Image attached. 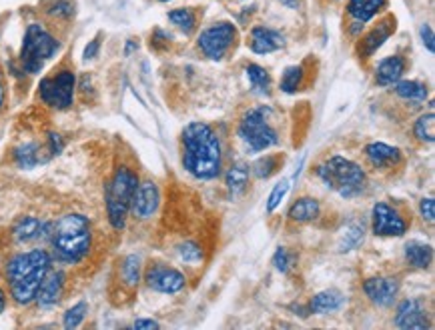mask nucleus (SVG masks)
Returning a JSON list of instances; mask_svg holds the SVG:
<instances>
[{
  "mask_svg": "<svg viewBox=\"0 0 435 330\" xmlns=\"http://www.w3.org/2000/svg\"><path fill=\"white\" fill-rule=\"evenodd\" d=\"M221 142L205 123H191L183 130V164L201 180H213L221 173Z\"/></svg>",
  "mask_w": 435,
  "mask_h": 330,
  "instance_id": "1",
  "label": "nucleus"
},
{
  "mask_svg": "<svg viewBox=\"0 0 435 330\" xmlns=\"http://www.w3.org/2000/svg\"><path fill=\"white\" fill-rule=\"evenodd\" d=\"M50 270V256L47 251L20 252L13 256L6 265V276L10 283L13 299L18 304H31L36 297V290Z\"/></svg>",
  "mask_w": 435,
  "mask_h": 330,
  "instance_id": "2",
  "label": "nucleus"
},
{
  "mask_svg": "<svg viewBox=\"0 0 435 330\" xmlns=\"http://www.w3.org/2000/svg\"><path fill=\"white\" fill-rule=\"evenodd\" d=\"M93 242L91 222L82 214H65L50 226V244L59 260L75 265L82 260Z\"/></svg>",
  "mask_w": 435,
  "mask_h": 330,
  "instance_id": "3",
  "label": "nucleus"
},
{
  "mask_svg": "<svg viewBox=\"0 0 435 330\" xmlns=\"http://www.w3.org/2000/svg\"><path fill=\"white\" fill-rule=\"evenodd\" d=\"M317 176L329 190L337 192L343 198H355L365 190L367 176L363 168L343 157H331L317 166Z\"/></svg>",
  "mask_w": 435,
  "mask_h": 330,
  "instance_id": "4",
  "label": "nucleus"
},
{
  "mask_svg": "<svg viewBox=\"0 0 435 330\" xmlns=\"http://www.w3.org/2000/svg\"><path fill=\"white\" fill-rule=\"evenodd\" d=\"M137 187H139V178L127 166H121L107 187V214H109V222L116 230H123L127 224L130 201Z\"/></svg>",
  "mask_w": 435,
  "mask_h": 330,
  "instance_id": "5",
  "label": "nucleus"
},
{
  "mask_svg": "<svg viewBox=\"0 0 435 330\" xmlns=\"http://www.w3.org/2000/svg\"><path fill=\"white\" fill-rule=\"evenodd\" d=\"M56 50L59 40L43 24H31L20 48V64L29 74H36L43 70L45 63L56 54Z\"/></svg>",
  "mask_w": 435,
  "mask_h": 330,
  "instance_id": "6",
  "label": "nucleus"
},
{
  "mask_svg": "<svg viewBox=\"0 0 435 330\" xmlns=\"http://www.w3.org/2000/svg\"><path fill=\"white\" fill-rule=\"evenodd\" d=\"M269 114L271 110L267 107H259V109L249 110L241 118L239 136L253 152L267 150L275 144H279V134L269 123Z\"/></svg>",
  "mask_w": 435,
  "mask_h": 330,
  "instance_id": "7",
  "label": "nucleus"
},
{
  "mask_svg": "<svg viewBox=\"0 0 435 330\" xmlns=\"http://www.w3.org/2000/svg\"><path fill=\"white\" fill-rule=\"evenodd\" d=\"M75 84H77L75 74L70 70H61L56 77L43 80L38 86V93L45 104L56 110H66L68 107H72Z\"/></svg>",
  "mask_w": 435,
  "mask_h": 330,
  "instance_id": "8",
  "label": "nucleus"
},
{
  "mask_svg": "<svg viewBox=\"0 0 435 330\" xmlns=\"http://www.w3.org/2000/svg\"><path fill=\"white\" fill-rule=\"evenodd\" d=\"M237 38V31L231 22H219V24H213L209 29L201 32L199 36V48L201 52L211 58V61H221L229 52V48L233 47Z\"/></svg>",
  "mask_w": 435,
  "mask_h": 330,
  "instance_id": "9",
  "label": "nucleus"
},
{
  "mask_svg": "<svg viewBox=\"0 0 435 330\" xmlns=\"http://www.w3.org/2000/svg\"><path fill=\"white\" fill-rule=\"evenodd\" d=\"M145 281L148 288L162 292V294H177L187 284V278L183 272H178L177 268L162 267V265H155V267L148 268Z\"/></svg>",
  "mask_w": 435,
  "mask_h": 330,
  "instance_id": "10",
  "label": "nucleus"
},
{
  "mask_svg": "<svg viewBox=\"0 0 435 330\" xmlns=\"http://www.w3.org/2000/svg\"><path fill=\"white\" fill-rule=\"evenodd\" d=\"M373 233L375 236H403L407 233V222L395 208L377 203L373 206Z\"/></svg>",
  "mask_w": 435,
  "mask_h": 330,
  "instance_id": "11",
  "label": "nucleus"
},
{
  "mask_svg": "<svg viewBox=\"0 0 435 330\" xmlns=\"http://www.w3.org/2000/svg\"><path fill=\"white\" fill-rule=\"evenodd\" d=\"M159 203H161V194L155 182H143L139 184L132 201H130V210L137 219L146 220L151 219L157 210H159Z\"/></svg>",
  "mask_w": 435,
  "mask_h": 330,
  "instance_id": "12",
  "label": "nucleus"
},
{
  "mask_svg": "<svg viewBox=\"0 0 435 330\" xmlns=\"http://www.w3.org/2000/svg\"><path fill=\"white\" fill-rule=\"evenodd\" d=\"M367 299L377 306H391L399 294V283L391 276H373L363 283Z\"/></svg>",
  "mask_w": 435,
  "mask_h": 330,
  "instance_id": "13",
  "label": "nucleus"
},
{
  "mask_svg": "<svg viewBox=\"0 0 435 330\" xmlns=\"http://www.w3.org/2000/svg\"><path fill=\"white\" fill-rule=\"evenodd\" d=\"M63 288H65V272L63 270H49L40 286H38V290H36L34 300L38 302V306L50 308L61 300Z\"/></svg>",
  "mask_w": 435,
  "mask_h": 330,
  "instance_id": "14",
  "label": "nucleus"
},
{
  "mask_svg": "<svg viewBox=\"0 0 435 330\" xmlns=\"http://www.w3.org/2000/svg\"><path fill=\"white\" fill-rule=\"evenodd\" d=\"M365 157L369 164L377 171L395 168L402 162V150L395 146H389L386 142H371L365 146Z\"/></svg>",
  "mask_w": 435,
  "mask_h": 330,
  "instance_id": "15",
  "label": "nucleus"
},
{
  "mask_svg": "<svg viewBox=\"0 0 435 330\" xmlns=\"http://www.w3.org/2000/svg\"><path fill=\"white\" fill-rule=\"evenodd\" d=\"M395 327L403 330H425L429 327L425 313L418 300L407 299L399 302L397 315H395Z\"/></svg>",
  "mask_w": 435,
  "mask_h": 330,
  "instance_id": "16",
  "label": "nucleus"
},
{
  "mask_svg": "<svg viewBox=\"0 0 435 330\" xmlns=\"http://www.w3.org/2000/svg\"><path fill=\"white\" fill-rule=\"evenodd\" d=\"M285 47V36L281 32L267 29V26H255L251 31V50L257 54H271L275 50Z\"/></svg>",
  "mask_w": 435,
  "mask_h": 330,
  "instance_id": "17",
  "label": "nucleus"
},
{
  "mask_svg": "<svg viewBox=\"0 0 435 330\" xmlns=\"http://www.w3.org/2000/svg\"><path fill=\"white\" fill-rule=\"evenodd\" d=\"M393 31H395V20H393L391 16H387V18H383V20L379 22V26H375V29L363 38V42H361V54H363V56H373L379 48L383 47V42L393 34Z\"/></svg>",
  "mask_w": 435,
  "mask_h": 330,
  "instance_id": "18",
  "label": "nucleus"
},
{
  "mask_svg": "<svg viewBox=\"0 0 435 330\" xmlns=\"http://www.w3.org/2000/svg\"><path fill=\"white\" fill-rule=\"evenodd\" d=\"M403 72H405V61H403V56H399V54L387 56V58H383L379 63L377 70H375V82L379 86H391L397 80H402Z\"/></svg>",
  "mask_w": 435,
  "mask_h": 330,
  "instance_id": "19",
  "label": "nucleus"
},
{
  "mask_svg": "<svg viewBox=\"0 0 435 330\" xmlns=\"http://www.w3.org/2000/svg\"><path fill=\"white\" fill-rule=\"evenodd\" d=\"M343 294L337 290H323L319 294H315L309 302V313L313 315H327V313H335L343 306Z\"/></svg>",
  "mask_w": 435,
  "mask_h": 330,
  "instance_id": "20",
  "label": "nucleus"
},
{
  "mask_svg": "<svg viewBox=\"0 0 435 330\" xmlns=\"http://www.w3.org/2000/svg\"><path fill=\"white\" fill-rule=\"evenodd\" d=\"M387 6V0H349L347 10L357 22H369L377 13Z\"/></svg>",
  "mask_w": 435,
  "mask_h": 330,
  "instance_id": "21",
  "label": "nucleus"
},
{
  "mask_svg": "<svg viewBox=\"0 0 435 330\" xmlns=\"http://www.w3.org/2000/svg\"><path fill=\"white\" fill-rule=\"evenodd\" d=\"M49 226H45L38 219L33 217H24L17 222V226L13 228V236L17 242H31L34 238H38L40 235H45Z\"/></svg>",
  "mask_w": 435,
  "mask_h": 330,
  "instance_id": "22",
  "label": "nucleus"
},
{
  "mask_svg": "<svg viewBox=\"0 0 435 330\" xmlns=\"http://www.w3.org/2000/svg\"><path fill=\"white\" fill-rule=\"evenodd\" d=\"M405 258L411 267L415 268H427L432 265V258H434V249L429 244H423L418 240H411L407 242L405 246Z\"/></svg>",
  "mask_w": 435,
  "mask_h": 330,
  "instance_id": "23",
  "label": "nucleus"
},
{
  "mask_svg": "<svg viewBox=\"0 0 435 330\" xmlns=\"http://www.w3.org/2000/svg\"><path fill=\"white\" fill-rule=\"evenodd\" d=\"M321 212V206L315 198H299L295 201V205L289 208V219L293 222H311L319 217Z\"/></svg>",
  "mask_w": 435,
  "mask_h": 330,
  "instance_id": "24",
  "label": "nucleus"
},
{
  "mask_svg": "<svg viewBox=\"0 0 435 330\" xmlns=\"http://www.w3.org/2000/svg\"><path fill=\"white\" fill-rule=\"evenodd\" d=\"M249 174H251V168H249L247 164H243V162L233 164V166L227 171L225 176L227 189H229V192H231L233 196L241 194L243 190L247 189V184H249Z\"/></svg>",
  "mask_w": 435,
  "mask_h": 330,
  "instance_id": "25",
  "label": "nucleus"
},
{
  "mask_svg": "<svg viewBox=\"0 0 435 330\" xmlns=\"http://www.w3.org/2000/svg\"><path fill=\"white\" fill-rule=\"evenodd\" d=\"M395 84H397L395 95L409 100V102H421L427 98V86L418 80H397Z\"/></svg>",
  "mask_w": 435,
  "mask_h": 330,
  "instance_id": "26",
  "label": "nucleus"
},
{
  "mask_svg": "<svg viewBox=\"0 0 435 330\" xmlns=\"http://www.w3.org/2000/svg\"><path fill=\"white\" fill-rule=\"evenodd\" d=\"M245 72H247V79H249V82H251V86H253L255 93L269 95V91H271V77H269V72H267L263 66H259V64H249V66L245 68Z\"/></svg>",
  "mask_w": 435,
  "mask_h": 330,
  "instance_id": "27",
  "label": "nucleus"
},
{
  "mask_svg": "<svg viewBox=\"0 0 435 330\" xmlns=\"http://www.w3.org/2000/svg\"><path fill=\"white\" fill-rule=\"evenodd\" d=\"M121 276H123V283L130 288H135L137 284L141 283V258L137 254H130L123 260Z\"/></svg>",
  "mask_w": 435,
  "mask_h": 330,
  "instance_id": "28",
  "label": "nucleus"
},
{
  "mask_svg": "<svg viewBox=\"0 0 435 330\" xmlns=\"http://www.w3.org/2000/svg\"><path fill=\"white\" fill-rule=\"evenodd\" d=\"M15 158H17L20 168H24V171L34 168L40 162V158H38V146L34 142H26V144L18 146L17 152H15Z\"/></svg>",
  "mask_w": 435,
  "mask_h": 330,
  "instance_id": "29",
  "label": "nucleus"
},
{
  "mask_svg": "<svg viewBox=\"0 0 435 330\" xmlns=\"http://www.w3.org/2000/svg\"><path fill=\"white\" fill-rule=\"evenodd\" d=\"M413 132H415V139L421 142H432L435 141V116L434 112H427L423 116H419L418 123L413 126Z\"/></svg>",
  "mask_w": 435,
  "mask_h": 330,
  "instance_id": "30",
  "label": "nucleus"
},
{
  "mask_svg": "<svg viewBox=\"0 0 435 330\" xmlns=\"http://www.w3.org/2000/svg\"><path fill=\"white\" fill-rule=\"evenodd\" d=\"M301 82H303V68H301V66H289V68H285V72H283L281 91L287 93V95H293V93L299 91Z\"/></svg>",
  "mask_w": 435,
  "mask_h": 330,
  "instance_id": "31",
  "label": "nucleus"
},
{
  "mask_svg": "<svg viewBox=\"0 0 435 330\" xmlns=\"http://www.w3.org/2000/svg\"><path fill=\"white\" fill-rule=\"evenodd\" d=\"M169 20L178 26L185 34H191L194 31V24H197V18H194L193 10L189 8H177V10H171L169 13Z\"/></svg>",
  "mask_w": 435,
  "mask_h": 330,
  "instance_id": "32",
  "label": "nucleus"
},
{
  "mask_svg": "<svg viewBox=\"0 0 435 330\" xmlns=\"http://www.w3.org/2000/svg\"><path fill=\"white\" fill-rule=\"evenodd\" d=\"M361 240H363V226H349V228L343 233V236H341L339 251L341 252L353 251Z\"/></svg>",
  "mask_w": 435,
  "mask_h": 330,
  "instance_id": "33",
  "label": "nucleus"
},
{
  "mask_svg": "<svg viewBox=\"0 0 435 330\" xmlns=\"http://www.w3.org/2000/svg\"><path fill=\"white\" fill-rule=\"evenodd\" d=\"M177 251L178 256H181V260H185V262H189V265H197V262L203 260V251H201V246H199L197 242H191V240L181 242Z\"/></svg>",
  "mask_w": 435,
  "mask_h": 330,
  "instance_id": "34",
  "label": "nucleus"
},
{
  "mask_svg": "<svg viewBox=\"0 0 435 330\" xmlns=\"http://www.w3.org/2000/svg\"><path fill=\"white\" fill-rule=\"evenodd\" d=\"M279 157H263L259 158L257 162L253 164V174L257 176V178H269L271 174H275V171L279 168Z\"/></svg>",
  "mask_w": 435,
  "mask_h": 330,
  "instance_id": "35",
  "label": "nucleus"
},
{
  "mask_svg": "<svg viewBox=\"0 0 435 330\" xmlns=\"http://www.w3.org/2000/svg\"><path fill=\"white\" fill-rule=\"evenodd\" d=\"M84 316H86V302L75 304L72 308H68L65 313V320H63L65 322V329H77L82 320H84Z\"/></svg>",
  "mask_w": 435,
  "mask_h": 330,
  "instance_id": "36",
  "label": "nucleus"
},
{
  "mask_svg": "<svg viewBox=\"0 0 435 330\" xmlns=\"http://www.w3.org/2000/svg\"><path fill=\"white\" fill-rule=\"evenodd\" d=\"M47 13L50 16H56V18H68V16L75 15V4L70 0H54Z\"/></svg>",
  "mask_w": 435,
  "mask_h": 330,
  "instance_id": "37",
  "label": "nucleus"
},
{
  "mask_svg": "<svg viewBox=\"0 0 435 330\" xmlns=\"http://www.w3.org/2000/svg\"><path fill=\"white\" fill-rule=\"evenodd\" d=\"M287 190H289V182H287V180H283V182H279V184L275 187L273 192H271V196H269V201H267V212H273L275 208L279 206V203L285 198Z\"/></svg>",
  "mask_w": 435,
  "mask_h": 330,
  "instance_id": "38",
  "label": "nucleus"
},
{
  "mask_svg": "<svg viewBox=\"0 0 435 330\" xmlns=\"http://www.w3.org/2000/svg\"><path fill=\"white\" fill-rule=\"evenodd\" d=\"M293 262H295V256H291L287 249H277L273 256V265L279 272H287L293 267Z\"/></svg>",
  "mask_w": 435,
  "mask_h": 330,
  "instance_id": "39",
  "label": "nucleus"
},
{
  "mask_svg": "<svg viewBox=\"0 0 435 330\" xmlns=\"http://www.w3.org/2000/svg\"><path fill=\"white\" fill-rule=\"evenodd\" d=\"M419 212H421L423 220H427V222H434V219H435L434 198H423V201H421V205H419Z\"/></svg>",
  "mask_w": 435,
  "mask_h": 330,
  "instance_id": "40",
  "label": "nucleus"
},
{
  "mask_svg": "<svg viewBox=\"0 0 435 330\" xmlns=\"http://www.w3.org/2000/svg\"><path fill=\"white\" fill-rule=\"evenodd\" d=\"M419 34H421V40H423V45H425V48H427L429 52H434V50H435L434 29H432L429 24H423V26H421V31H419Z\"/></svg>",
  "mask_w": 435,
  "mask_h": 330,
  "instance_id": "41",
  "label": "nucleus"
},
{
  "mask_svg": "<svg viewBox=\"0 0 435 330\" xmlns=\"http://www.w3.org/2000/svg\"><path fill=\"white\" fill-rule=\"evenodd\" d=\"M49 146H50V155H61V150H63V139H61L59 134L50 132Z\"/></svg>",
  "mask_w": 435,
  "mask_h": 330,
  "instance_id": "42",
  "label": "nucleus"
},
{
  "mask_svg": "<svg viewBox=\"0 0 435 330\" xmlns=\"http://www.w3.org/2000/svg\"><path fill=\"white\" fill-rule=\"evenodd\" d=\"M98 52V40H93L89 47L84 48V61H91V58H95V54Z\"/></svg>",
  "mask_w": 435,
  "mask_h": 330,
  "instance_id": "43",
  "label": "nucleus"
},
{
  "mask_svg": "<svg viewBox=\"0 0 435 330\" xmlns=\"http://www.w3.org/2000/svg\"><path fill=\"white\" fill-rule=\"evenodd\" d=\"M135 329L141 330V329H159V322H155V320H145V318H141V320H137L135 322Z\"/></svg>",
  "mask_w": 435,
  "mask_h": 330,
  "instance_id": "44",
  "label": "nucleus"
},
{
  "mask_svg": "<svg viewBox=\"0 0 435 330\" xmlns=\"http://www.w3.org/2000/svg\"><path fill=\"white\" fill-rule=\"evenodd\" d=\"M4 308H6V297H4V290L0 288V315H2Z\"/></svg>",
  "mask_w": 435,
  "mask_h": 330,
  "instance_id": "45",
  "label": "nucleus"
},
{
  "mask_svg": "<svg viewBox=\"0 0 435 330\" xmlns=\"http://www.w3.org/2000/svg\"><path fill=\"white\" fill-rule=\"evenodd\" d=\"M2 100H4V88H2V82H0V107H2Z\"/></svg>",
  "mask_w": 435,
  "mask_h": 330,
  "instance_id": "46",
  "label": "nucleus"
},
{
  "mask_svg": "<svg viewBox=\"0 0 435 330\" xmlns=\"http://www.w3.org/2000/svg\"><path fill=\"white\" fill-rule=\"evenodd\" d=\"M161 2H169V0H161Z\"/></svg>",
  "mask_w": 435,
  "mask_h": 330,
  "instance_id": "47",
  "label": "nucleus"
}]
</instances>
